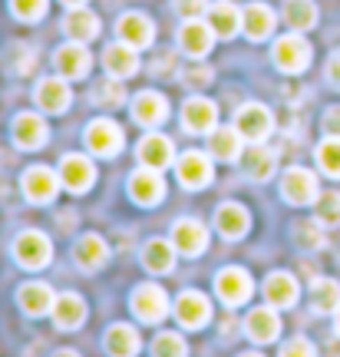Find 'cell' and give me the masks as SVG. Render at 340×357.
<instances>
[{
    "mask_svg": "<svg viewBox=\"0 0 340 357\" xmlns=\"http://www.w3.org/2000/svg\"><path fill=\"white\" fill-rule=\"evenodd\" d=\"M208 0H172V10L182 17V20H195V17H202V13H208Z\"/></svg>",
    "mask_w": 340,
    "mask_h": 357,
    "instance_id": "ee69618b",
    "label": "cell"
},
{
    "mask_svg": "<svg viewBox=\"0 0 340 357\" xmlns=\"http://www.w3.org/2000/svg\"><path fill=\"white\" fill-rule=\"evenodd\" d=\"M298 294H301V288H298V278H294V275H288V271H275V275H268V281H265L268 305L291 307L294 301H298Z\"/></svg>",
    "mask_w": 340,
    "mask_h": 357,
    "instance_id": "1f68e13d",
    "label": "cell"
},
{
    "mask_svg": "<svg viewBox=\"0 0 340 357\" xmlns=\"http://www.w3.org/2000/svg\"><path fill=\"white\" fill-rule=\"evenodd\" d=\"M208 153L218 159V162H238L241 153H245V136L238 129H212L208 132Z\"/></svg>",
    "mask_w": 340,
    "mask_h": 357,
    "instance_id": "f1b7e54d",
    "label": "cell"
},
{
    "mask_svg": "<svg viewBox=\"0 0 340 357\" xmlns=\"http://www.w3.org/2000/svg\"><path fill=\"white\" fill-rule=\"evenodd\" d=\"M176 318L182 328L199 331V328H205L212 321V305H208V298L202 291H182L176 301Z\"/></svg>",
    "mask_w": 340,
    "mask_h": 357,
    "instance_id": "2e32d148",
    "label": "cell"
},
{
    "mask_svg": "<svg viewBox=\"0 0 340 357\" xmlns=\"http://www.w3.org/2000/svg\"><path fill=\"white\" fill-rule=\"evenodd\" d=\"M60 182H63L70 192L93 189V182H96V166H93V159H86L83 153L63 155V162H60Z\"/></svg>",
    "mask_w": 340,
    "mask_h": 357,
    "instance_id": "ac0fdd59",
    "label": "cell"
},
{
    "mask_svg": "<svg viewBox=\"0 0 340 357\" xmlns=\"http://www.w3.org/2000/svg\"><path fill=\"white\" fill-rule=\"evenodd\" d=\"M47 139H50V126H47V119L40 113H20L13 119V142H17V149L33 153V149H43Z\"/></svg>",
    "mask_w": 340,
    "mask_h": 357,
    "instance_id": "ba28073f",
    "label": "cell"
},
{
    "mask_svg": "<svg viewBox=\"0 0 340 357\" xmlns=\"http://www.w3.org/2000/svg\"><path fill=\"white\" fill-rule=\"evenodd\" d=\"M132 314L139 321H146V324H159V321L169 314V294L159 288V284H139L136 291H132Z\"/></svg>",
    "mask_w": 340,
    "mask_h": 357,
    "instance_id": "5b68a950",
    "label": "cell"
},
{
    "mask_svg": "<svg viewBox=\"0 0 340 357\" xmlns=\"http://www.w3.org/2000/svg\"><path fill=\"white\" fill-rule=\"evenodd\" d=\"M235 129L248 142H265L275 129V119H271V109L261 106V102H245L238 113H235Z\"/></svg>",
    "mask_w": 340,
    "mask_h": 357,
    "instance_id": "277c9868",
    "label": "cell"
},
{
    "mask_svg": "<svg viewBox=\"0 0 340 357\" xmlns=\"http://www.w3.org/2000/svg\"><path fill=\"white\" fill-rule=\"evenodd\" d=\"M215 229L222 231L225 238H241V235H248L252 229V215H248V208L238 202H225L215 208Z\"/></svg>",
    "mask_w": 340,
    "mask_h": 357,
    "instance_id": "d4e9b609",
    "label": "cell"
},
{
    "mask_svg": "<svg viewBox=\"0 0 340 357\" xmlns=\"http://www.w3.org/2000/svg\"><path fill=\"white\" fill-rule=\"evenodd\" d=\"M245 334L258 341V344H271L277 334H281V318H277L275 305L271 307H254L248 321H245Z\"/></svg>",
    "mask_w": 340,
    "mask_h": 357,
    "instance_id": "83f0119b",
    "label": "cell"
},
{
    "mask_svg": "<svg viewBox=\"0 0 340 357\" xmlns=\"http://www.w3.org/2000/svg\"><path fill=\"white\" fill-rule=\"evenodd\" d=\"M66 7H86V0H63Z\"/></svg>",
    "mask_w": 340,
    "mask_h": 357,
    "instance_id": "f907efd6",
    "label": "cell"
},
{
    "mask_svg": "<svg viewBox=\"0 0 340 357\" xmlns=\"http://www.w3.org/2000/svg\"><path fill=\"white\" fill-rule=\"evenodd\" d=\"M33 100H37V106L43 109V113H53L60 116L70 109V102H73V93H70V83H66L63 77H47L40 79L37 89H33Z\"/></svg>",
    "mask_w": 340,
    "mask_h": 357,
    "instance_id": "9a60e30c",
    "label": "cell"
},
{
    "mask_svg": "<svg viewBox=\"0 0 340 357\" xmlns=\"http://www.w3.org/2000/svg\"><path fill=\"white\" fill-rule=\"evenodd\" d=\"M212 43H215V30H212V24H205L202 17L185 20V24L178 26V47H182V53H189L192 60L208 56Z\"/></svg>",
    "mask_w": 340,
    "mask_h": 357,
    "instance_id": "5bb4252c",
    "label": "cell"
},
{
    "mask_svg": "<svg viewBox=\"0 0 340 357\" xmlns=\"http://www.w3.org/2000/svg\"><path fill=\"white\" fill-rule=\"evenodd\" d=\"M317 166H320V172L330 178H340V139L337 136H327V139L317 146Z\"/></svg>",
    "mask_w": 340,
    "mask_h": 357,
    "instance_id": "f35d334b",
    "label": "cell"
},
{
    "mask_svg": "<svg viewBox=\"0 0 340 357\" xmlns=\"http://www.w3.org/2000/svg\"><path fill=\"white\" fill-rule=\"evenodd\" d=\"M208 24H212L215 37L231 40L241 30V10L235 3H228V0H218V3L208 7Z\"/></svg>",
    "mask_w": 340,
    "mask_h": 357,
    "instance_id": "836d02e7",
    "label": "cell"
},
{
    "mask_svg": "<svg viewBox=\"0 0 340 357\" xmlns=\"http://www.w3.org/2000/svg\"><path fill=\"white\" fill-rule=\"evenodd\" d=\"M53 357H79V354H76V351H56Z\"/></svg>",
    "mask_w": 340,
    "mask_h": 357,
    "instance_id": "816d5d0a",
    "label": "cell"
},
{
    "mask_svg": "<svg viewBox=\"0 0 340 357\" xmlns=\"http://www.w3.org/2000/svg\"><path fill=\"white\" fill-rule=\"evenodd\" d=\"M284 20L298 33L311 30L317 24V3L314 0H284Z\"/></svg>",
    "mask_w": 340,
    "mask_h": 357,
    "instance_id": "8d00e7d4",
    "label": "cell"
},
{
    "mask_svg": "<svg viewBox=\"0 0 340 357\" xmlns=\"http://www.w3.org/2000/svg\"><path fill=\"white\" fill-rule=\"evenodd\" d=\"M241 166H245V176L248 178H254V182H268L277 169V153L275 149H268V146H261V142H254L252 149L241 153Z\"/></svg>",
    "mask_w": 340,
    "mask_h": 357,
    "instance_id": "4316f807",
    "label": "cell"
},
{
    "mask_svg": "<svg viewBox=\"0 0 340 357\" xmlns=\"http://www.w3.org/2000/svg\"><path fill=\"white\" fill-rule=\"evenodd\" d=\"M73 261L83 271H100L106 261H109V245H106V238L102 235H83V238H76L73 245Z\"/></svg>",
    "mask_w": 340,
    "mask_h": 357,
    "instance_id": "603a6c76",
    "label": "cell"
},
{
    "mask_svg": "<svg viewBox=\"0 0 340 357\" xmlns=\"http://www.w3.org/2000/svg\"><path fill=\"white\" fill-rule=\"evenodd\" d=\"M212 79H215V73L208 70V66H189V70L182 73V83H185V86H192V89L208 86Z\"/></svg>",
    "mask_w": 340,
    "mask_h": 357,
    "instance_id": "f6af8a7d",
    "label": "cell"
},
{
    "mask_svg": "<svg viewBox=\"0 0 340 357\" xmlns=\"http://www.w3.org/2000/svg\"><path fill=\"white\" fill-rule=\"evenodd\" d=\"M47 7H50V0H10V10L17 20H24V24H37L47 17Z\"/></svg>",
    "mask_w": 340,
    "mask_h": 357,
    "instance_id": "7bdbcfd3",
    "label": "cell"
},
{
    "mask_svg": "<svg viewBox=\"0 0 340 357\" xmlns=\"http://www.w3.org/2000/svg\"><path fill=\"white\" fill-rule=\"evenodd\" d=\"M218 123V106L212 100H205V96H192L185 100L182 106V126L189 129V132H199V136H208Z\"/></svg>",
    "mask_w": 340,
    "mask_h": 357,
    "instance_id": "ffe728a7",
    "label": "cell"
},
{
    "mask_svg": "<svg viewBox=\"0 0 340 357\" xmlns=\"http://www.w3.org/2000/svg\"><path fill=\"white\" fill-rule=\"evenodd\" d=\"M185 354H189V347L182 341V334L162 331L152 341V357H185Z\"/></svg>",
    "mask_w": 340,
    "mask_h": 357,
    "instance_id": "b9f144b4",
    "label": "cell"
},
{
    "mask_svg": "<svg viewBox=\"0 0 340 357\" xmlns=\"http://www.w3.org/2000/svg\"><path fill=\"white\" fill-rule=\"evenodd\" d=\"M311 56H314V50H311V43H307L298 30L275 43V63H277V70H284V73H304V70L311 66Z\"/></svg>",
    "mask_w": 340,
    "mask_h": 357,
    "instance_id": "3957f363",
    "label": "cell"
},
{
    "mask_svg": "<svg viewBox=\"0 0 340 357\" xmlns=\"http://www.w3.org/2000/svg\"><path fill=\"white\" fill-rule=\"evenodd\" d=\"M176 176L185 189H205L212 182V159L199 149H189L176 159Z\"/></svg>",
    "mask_w": 340,
    "mask_h": 357,
    "instance_id": "9c48e42d",
    "label": "cell"
},
{
    "mask_svg": "<svg viewBox=\"0 0 340 357\" xmlns=\"http://www.w3.org/2000/svg\"><path fill=\"white\" fill-rule=\"evenodd\" d=\"M337 331H340V311H337Z\"/></svg>",
    "mask_w": 340,
    "mask_h": 357,
    "instance_id": "db71d44e",
    "label": "cell"
},
{
    "mask_svg": "<svg viewBox=\"0 0 340 357\" xmlns=\"http://www.w3.org/2000/svg\"><path fill=\"white\" fill-rule=\"evenodd\" d=\"M311 305L317 314H337L340 311V284L330 278H317L311 284Z\"/></svg>",
    "mask_w": 340,
    "mask_h": 357,
    "instance_id": "d590c367",
    "label": "cell"
},
{
    "mask_svg": "<svg viewBox=\"0 0 340 357\" xmlns=\"http://www.w3.org/2000/svg\"><path fill=\"white\" fill-rule=\"evenodd\" d=\"M281 195H284L291 205L317 202V195H320V189H317V176L304 166H291L288 172H284V178H281Z\"/></svg>",
    "mask_w": 340,
    "mask_h": 357,
    "instance_id": "8992f818",
    "label": "cell"
},
{
    "mask_svg": "<svg viewBox=\"0 0 340 357\" xmlns=\"http://www.w3.org/2000/svg\"><path fill=\"white\" fill-rule=\"evenodd\" d=\"M172 70H176V56H172V53H162V56L155 60V73L162 77V73H172Z\"/></svg>",
    "mask_w": 340,
    "mask_h": 357,
    "instance_id": "681fc988",
    "label": "cell"
},
{
    "mask_svg": "<svg viewBox=\"0 0 340 357\" xmlns=\"http://www.w3.org/2000/svg\"><path fill=\"white\" fill-rule=\"evenodd\" d=\"M116 33H119V40H123V43L136 47V50H146V47H152V40H155V24H152L146 13L129 10V13H123V17H119Z\"/></svg>",
    "mask_w": 340,
    "mask_h": 357,
    "instance_id": "e0dca14e",
    "label": "cell"
},
{
    "mask_svg": "<svg viewBox=\"0 0 340 357\" xmlns=\"http://www.w3.org/2000/svg\"><path fill=\"white\" fill-rule=\"evenodd\" d=\"M291 235H294L298 248H304V252H317L324 245V225L320 222H298Z\"/></svg>",
    "mask_w": 340,
    "mask_h": 357,
    "instance_id": "ab89813d",
    "label": "cell"
},
{
    "mask_svg": "<svg viewBox=\"0 0 340 357\" xmlns=\"http://www.w3.org/2000/svg\"><path fill=\"white\" fill-rule=\"evenodd\" d=\"M24 195H26V202H33V205H47L53 202V195L60 192V176L53 172V169L47 166H33V169H26L24 172Z\"/></svg>",
    "mask_w": 340,
    "mask_h": 357,
    "instance_id": "52a82bcc",
    "label": "cell"
},
{
    "mask_svg": "<svg viewBox=\"0 0 340 357\" xmlns=\"http://www.w3.org/2000/svg\"><path fill=\"white\" fill-rule=\"evenodd\" d=\"M106 354L109 357H132L142 347V337L139 331H132L129 324H113L109 331H106Z\"/></svg>",
    "mask_w": 340,
    "mask_h": 357,
    "instance_id": "e575fe53",
    "label": "cell"
},
{
    "mask_svg": "<svg viewBox=\"0 0 340 357\" xmlns=\"http://www.w3.org/2000/svg\"><path fill=\"white\" fill-rule=\"evenodd\" d=\"M172 245L178 248V255L199 258L208 248V229L199 218H178L172 225Z\"/></svg>",
    "mask_w": 340,
    "mask_h": 357,
    "instance_id": "4fadbf2b",
    "label": "cell"
},
{
    "mask_svg": "<svg viewBox=\"0 0 340 357\" xmlns=\"http://www.w3.org/2000/svg\"><path fill=\"white\" fill-rule=\"evenodd\" d=\"M215 291H218V298L231 307L245 305L254 291L252 275H248L245 268H225V271H218V278H215Z\"/></svg>",
    "mask_w": 340,
    "mask_h": 357,
    "instance_id": "8fae6325",
    "label": "cell"
},
{
    "mask_svg": "<svg viewBox=\"0 0 340 357\" xmlns=\"http://www.w3.org/2000/svg\"><path fill=\"white\" fill-rule=\"evenodd\" d=\"M241 357H261V354H258V351H248V354H241Z\"/></svg>",
    "mask_w": 340,
    "mask_h": 357,
    "instance_id": "f5cc1de1",
    "label": "cell"
},
{
    "mask_svg": "<svg viewBox=\"0 0 340 357\" xmlns=\"http://www.w3.org/2000/svg\"><path fill=\"white\" fill-rule=\"evenodd\" d=\"M93 102L102 106V109H119V106L126 102V89H123V83L116 77H109L93 86Z\"/></svg>",
    "mask_w": 340,
    "mask_h": 357,
    "instance_id": "74e56055",
    "label": "cell"
},
{
    "mask_svg": "<svg viewBox=\"0 0 340 357\" xmlns=\"http://www.w3.org/2000/svg\"><path fill=\"white\" fill-rule=\"evenodd\" d=\"M136 155H139L142 166L159 169V172H162V169H169L172 162H176V146H172V139L162 136V132H149L146 139L139 142Z\"/></svg>",
    "mask_w": 340,
    "mask_h": 357,
    "instance_id": "44dd1931",
    "label": "cell"
},
{
    "mask_svg": "<svg viewBox=\"0 0 340 357\" xmlns=\"http://www.w3.org/2000/svg\"><path fill=\"white\" fill-rule=\"evenodd\" d=\"M83 139H86V149L93 155H100V159H113V155L123 153V146H126V136H123V126L113 123V119H93L83 132Z\"/></svg>",
    "mask_w": 340,
    "mask_h": 357,
    "instance_id": "6da1fadb",
    "label": "cell"
},
{
    "mask_svg": "<svg viewBox=\"0 0 340 357\" xmlns=\"http://www.w3.org/2000/svg\"><path fill=\"white\" fill-rule=\"evenodd\" d=\"M281 357H317V351L307 337H291L288 344L281 347Z\"/></svg>",
    "mask_w": 340,
    "mask_h": 357,
    "instance_id": "bcb514c9",
    "label": "cell"
},
{
    "mask_svg": "<svg viewBox=\"0 0 340 357\" xmlns=\"http://www.w3.org/2000/svg\"><path fill=\"white\" fill-rule=\"evenodd\" d=\"M53 321H56V328H63V331H76V328L86 321V301L76 291L60 294L56 305H53Z\"/></svg>",
    "mask_w": 340,
    "mask_h": 357,
    "instance_id": "4dcf8cb0",
    "label": "cell"
},
{
    "mask_svg": "<svg viewBox=\"0 0 340 357\" xmlns=\"http://www.w3.org/2000/svg\"><path fill=\"white\" fill-rule=\"evenodd\" d=\"M317 222L324 225V229H334L340 225V192H324V195H317Z\"/></svg>",
    "mask_w": 340,
    "mask_h": 357,
    "instance_id": "60d3db41",
    "label": "cell"
},
{
    "mask_svg": "<svg viewBox=\"0 0 340 357\" xmlns=\"http://www.w3.org/2000/svg\"><path fill=\"white\" fill-rule=\"evenodd\" d=\"M324 132L340 139V106H330L327 113H324Z\"/></svg>",
    "mask_w": 340,
    "mask_h": 357,
    "instance_id": "7dc6e473",
    "label": "cell"
},
{
    "mask_svg": "<svg viewBox=\"0 0 340 357\" xmlns=\"http://www.w3.org/2000/svg\"><path fill=\"white\" fill-rule=\"evenodd\" d=\"M102 66H106V73L116 79H126L132 77L139 70V50L136 47H129V43H109L106 50H102Z\"/></svg>",
    "mask_w": 340,
    "mask_h": 357,
    "instance_id": "484cf974",
    "label": "cell"
},
{
    "mask_svg": "<svg viewBox=\"0 0 340 357\" xmlns=\"http://www.w3.org/2000/svg\"><path fill=\"white\" fill-rule=\"evenodd\" d=\"M63 30H66V37L76 40V43H89V40L100 37V17L93 10H86V7H70V13H66V20H63Z\"/></svg>",
    "mask_w": 340,
    "mask_h": 357,
    "instance_id": "f546056e",
    "label": "cell"
},
{
    "mask_svg": "<svg viewBox=\"0 0 340 357\" xmlns=\"http://www.w3.org/2000/svg\"><path fill=\"white\" fill-rule=\"evenodd\" d=\"M275 24H277V17L268 3H248V7L241 10V30H245V37L254 40V43L271 37V33H275Z\"/></svg>",
    "mask_w": 340,
    "mask_h": 357,
    "instance_id": "cb8c5ba5",
    "label": "cell"
},
{
    "mask_svg": "<svg viewBox=\"0 0 340 357\" xmlns=\"http://www.w3.org/2000/svg\"><path fill=\"white\" fill-rule=\"evenodd\" d=\"M13 258H17V265L26 268V271H40V268L50 265L53 245H50V238L37 229L20 231L17 242H13Z\"/></svg>",
    "mask_w": 340,
    "mask_h": 357,
    "instance_id": "7a4b0ae2",
    "label": "cell"
},
{
    "mask_svg": "<svg viewBox=\"0 0 340 357\" xmlns=\"http://www.w3.org/2000/svg\"><path fill=\"white\" fill-rule=\"evenodd\" d=\"M176 245L165 242V238H152V242H146V248H142V265H146V271H152V275H169L172 268H176Z\"/></svg>",
    "mask_w": 340,
    "mask_h": 357,
    "instance_id": "d6a6232c",
    "label": "cell"
},
{
    "mask_svg": "<svg viewBox=\"0 0 340 357\" xmlns=\"http://www.w3.org/2000/svg\"><path fill=\"white\" fill-rule=\"evenodd\" d=\"M17 305L24 307V314H30V318H43V314L53 311L56 294H53L50 284H43V281H26L24 288L17 291Z\"/></svg>",
    "mask_w": 340,
    "mask_h": 357,
    "instance_id": "7402d4cb",
    "label": "cell"
},
{
    "mask_svg": "<svg viewBox=\"0 0 340 357\" xmlns=\"http://www.w3.org/2000/svg\"><path fill=\"white\" fill-rule=\"evenodd\" d=\"M327 79L340 89V50L334 53V56H330V63H327Z\"/></svg>",
    "mask_w": 340,
    "mask_h": 357,
    "instance_id": "c3c4849f",
    "label": "cell"
},
{
    "mask_svg": "<svg viewBox=\"0 0 340 357\" xmlns=\"http://www.w3.org/2000/svg\"><path fill=\"white\" fill-rule=\"evenodd\" d=\"M132 119H136L139 126H162L165 119H169V100H165L162 93H155V89H142L136 100H132Z\"/></svg>",
    "mask_w": 340,
    "mask_h": 357,
    "instance_id": "d6986e66",
    "label": "cell"
},
{
    "mask_svg": "<svg viewBox=\"0 0 340 357\" xmlns=\"http://www.w3.org/2000/svg\"><path fill=\"white\" fill-rule=\"evenodd\" d=\"M129 195H132V202L146 205V208H152V205L162 202L165 178L159 176V169H149V166L136 169V172L129 176Z\"/></svg>",
    "mask_w": 340,
    "mask_h": 357,
    "instance_id": "30bf717a",
    "label": "cell"
},
{
    "mask_svg": "<svg viewBox=\"0 0 340 357\" xmlns=\"http://www.w3.org/2000/svg\"><path fill=\"white\" fill-rule=\"evenodd\" d=\"M53 66H56V73L63 79H83L89 73V66H93V56H89L86 43H63L60 50L53 53Z\"/></svg>",
    "mask_w": 340,
    "mask_h": 357,
    "instance_id": "7c38bea8",
    "label": "cell"
}]
</instances>
